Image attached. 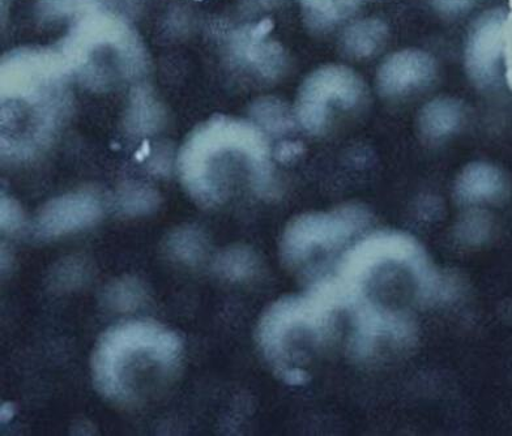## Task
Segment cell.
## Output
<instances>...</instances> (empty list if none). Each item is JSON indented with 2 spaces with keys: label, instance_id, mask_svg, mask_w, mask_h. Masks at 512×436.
I'll list each match as a JSON object with an SVG mask.
<instances>
[{
  "label": "cell",
  "instance_id": "cell-22",
  "mask_svg": "<svg viewBox=\"0 0 512 436\" xmlns=\"http://www.w3.org/2000/svg\"><path fill=\"white\" fill-rule=\"evenodd\" d=\"M143 292L138 282L122 280L110 286L108 299L114 309L121 311L134 310L142 301Z\"/></svg>",
  "mask_w": 512,
  "mask_h": 436
},
{
  "label": "cell",
  "instance_id": "cell-13",
  "mask_svg": "<svg viewBox=\"0 0 512 436\" xmlns=\"http://www.w3.org/2000/svg\"><path fill=\"white\" fill-rule=\"evenodd\" d=\"M164 109L148 87H136L131 92L126 115V127L132 135H152L164 125Z\"/></svg>",
  "mask_w": 512,
  "mask_h": 436
},
{
  "label": "cell",
  "instance_id": "cell-20",
  "mask_svg": "<svg viewBox=\"0 0 512 436\" xmlns=\"http://www.w3.org/2000/svg\"><path fill=\"white\" fill-rule=\"evenodd\" d=\"M98 7H101L98 0H38L37 12L41 20L54 21L78 17Z\"/></svg>",
  "mask_w": 512,
  "mask_h": 436
},
{
  "label": "cell",
  "instance_id": "cell-25",
  "mask_svg": "<svg viewBox=\"0 0 512 436\" xmlns=\"http://www.w3.org/2000/svg\"><path fill=\"white\" fill-rule=\"evenodd\" d=\"M304 152V147L300 143H293V141H284L277 147L276 157L277 160L287 162L293 160Z\"/></svg>",
  "mask_w": 512,
  "mask_h": 436
},
{
  "label": "cell",
  "instance_id": "cell-10",
  "mask_svg": "<svg viewBox=\"0 0 512 436\" xmlns=\"http://www.w3.org/2000/svg\"><path fill=\"white\" fill-rule=\"evenodd\" d=\"M272 28L270 20H263L237 29L230 38L232 53L237 61L267 79H276L287 62L281 46L268 40Z\"/></svg>",
  "mask_w": 512,
  "mask_h": 436
},
{
  "label": "cell",
  "instance_id": "cell-6",
  "mask_svg": "<svg viewBox=\"0 0 512 436\" xmlns=\"http://www.w3.org/2000/svg\"><path fill=\"white\" fill-rule=\"evenodd\" d=\"M364 83L343 66H324L307 76L298 91L296 117L306 131L318 134L334 109H352L364 97Z\"/></svg>",
  "mask_w": 512,
  "mask_h": 436
},
{
  "label": "cell",
  "instance_id": "cell-29",
  "mask_svg": "<svg viewBox=\"0 0 512 436\" xmlns=\"http://www.w3.org/2000/svg\"><path fill=\"white\" fill-rule=\"evenodd\" d=\"M344 2H347L349 4H352L353 7H358V4L362 2V0H344Z\"/></svg>",
  "mask_w": 512,
  "mask_h": 436
},
{
  "label": "cell",
  "instance_id": "cell-18",
  "mask_svg": "<svg viewBox=\"0 0 512 436\" xmlns=\"http://www.w3.org/2000/svg\"><path fill=\"white\" fill-rule=\"evenodd\" d=\"M118 207L128 216L147 215L155 211L160 196L151 187L130 183L118 192Z\"/></svg>",
  "mask_w": 512,
  "mask_h": 436
},
{
  "label": "cell",
  "instance_id": "cell-2",
  "mask_svg": "<svg viewBox=\"0 0 512 436\" xmlns=\"http://www.w3.org/2000/svg\"><path fill=\"white\" fill-rule=\"evenodd\" d=\"M237 151L270 164L267 141L253 123L215 115L195 128L183 144L178 160L183 185L192 198L204 205L217 204L225 198L220 168L225 157Z\"/></svg>",
  "mask_w": 512,
  "mask_h": 436
},
{
  "label": "cell",
  "instance_id": "cell-7",
  "mask_svg": "<svg viewBox=\"0 0 512 436\" xmlns=\"http://www.w3.org/2000/svg\"><path fill=\"white\" fill-rule=\"evenodd\" d=\"M511 16L505 10H492L473 25L465 47V66L472 80L481 87L496 84L506 68L511 72Z\"/></svg>",
  "mask_w": 512,
  "mask_h": 436
},
{
  "label": "cell",
  "instance_id": "cell-16",
  "mask_svg": "<svg viewBox=\"0 0 512 436\" xmlns=\"http://www.w3.org/2000/svg\"><path fill=\"white\" fill-rule=\"evenodd\" d=\"M251 115L256 125L271 134H285L294 126L293 115L283 101L275 97H264L251 106Z\"/></svg>",
  "mask_w": 512,
  "mask_h": 436
},
{
  "label": "cell",
  "instance_id": "cell-4",
  "mask_svg": "<svg viewBox=\"0 0 512 436\" xmlns=\"http://www.w3.org/2000/svg\"><path fill=\"white\" fill-rule=\"evenodd\" d=\"M70 67L58 47H23L4 55L2 100L36 105L63 94Z\"/></svg>",
  "mask_w": 512,
  "mask_h": 436
},
{
  "label": "cell",
  "instance_id": "cell-1",
  "mask_svg": "<svg viewBox=\"0 0 512 436\" xmlns=\"http://www.w3.org/2000/svg\"><path fill=\"white\" fill-rule=\"evenodd\" d=\"M70 67L88 87H112L118 79H135L147 67L142 40L122 17L101 7L76 17L57 46Z\"/></svg>",
  "mask_w": 512,
  "mask_h": 436
},
{
  "label": "cell",
  "instance_id": "cell-21",
  "mask_svg": "<svg viewBox=\"0 0 512 436\" xmlns=\"http://www.w3.org/2000/svg\"><path fill=\"white\" fill-rule=\"evenodd\" d=\"M492 230V221L485 212L472 211L460 221L458 235L468 245L485 242Z\"/></svg>",
  "mask_w": 512,
  "mask_h": 436
},
{
  "label": "cell",
  "instance_id": "cell-14",
  "mask_svg": "<svg viewBox=\"0 0 512 436\" xmlns=\"http://www.w3.org/2000/svg\"><path fill=\"white\" fill-rule=\"evenodd\" d=\"M463 105L451 97H441L422 109L420 127L426 138L438 140L458 130L463 121Z\"/></svg>",
  "mask_w": 512,
  "mask_h": 436
},
{
  "label": "cell",
  "instance_id": "cell-9",
  "mask_svg": "<svg viewBox=\"0 0 512 436\" xmlns=\"http://www.w3.org/2000/svg\"><path fill=\"white\" fill-rule=\"evenodd\" d=\"M101 204L87 191L71 192L50 200L38 213L34 233L50 239L88 228L100 218Z\"/></svg>",
  "mask_w": 512,
  "mask_h": 436
},
{
  "label": "cell",
  "instance_id": "cell-3",
  "mask_svg": "<svg viewBox=\"0 0 512 436\" xmlns=\"http://www.w3.org/2000/svg\"><path fill=\"white\" fill-rule=\"evenodd\" d=\"M145 352H156L170 363L181 352V341L159 324L131 322L104 333L93 357V379L106 397H125L122 375L131 359Z\"/></svg>",
  "mask_w": 512,
  "mask_h": 436
},
{
  "label": "cell",
  "instance_id": "cell-27",
  "mask_svg": "<svg viewBox=\"0 0 512 436\" xmlns=\"http://www.w3.org/2000/svg\"><path fill=\"white\" fill-rule=\"evenodd\" d=\"M15 408L14 405L7 403L2 406V413H0V417H2V422L11 421L14 418Z\"/></svg>",
  "mask_w": 512,
  "mask_h": 436
},
{
  "label": "cell",
  "instance_id": "cell-19",
  "mask_svg": "<svg viewBox=\"0 0 512 436\" xmlns=\"http://www.w3.org/2000/svg\"><path fill=\"white\" fill-rule=\"evenodd\" d=\"M168 249L174 258L185 263H196L202 259L206 250V241L200 230L182 228L170 235Z\"/></svg>",
  "mask_w": 512,
  "mask_h": 436
},
{
  "label": "cell",
  "instance_id": "cell-28",
  "mask_svg": "<svg viewBox=\"0 0 512 436\" xmlns=\"http://www.w3.org/2000/svg\"><path fill=\"white\" fill-rule=\"evenodd\" d=\"M247 6L254 8H270L275 0H245Z\"/></svg>",
  "mask_w": 512,
  "mask_h": 436
},
{
  "label": "cell",
  "instance_id": "cell-24",
  "mask_svg": "<svg viewBox=\"0 0 512 436\" xmlns=\"http://www.w3.org/2000/svg\"><path fill=\"white\" fill-rule=\"evenodd\" d=\"M479 0H434L435 6L439 11L448 15L463 14L472 10Z\"/></svg>",
  "mask_w": 512,
  "mask_h": 436
},
{
  "label": "cell",
  "instance_id": "cell-11",
  "mask_svg": "<svg viewBox=\"0 0 512 436\" xmlns=\"http://www.w3.org/2000/svg\"><path fill=\"white\" fill-rule=\"evenodd\" d=\"M435 78V62L421 50H403L388 57L378 71L383 96L396 97L424 88Z\"/></svg>",
  "mask_w": 512,
  "mask_h": 436
},
{
  "label": "cell",
  "instance_id": "cell-23",
  "mask_svg": "<svg viewBox=\"0 0 512 436\" xmlns=\"http://www.w3.org/2000/svg\"><path fill=\"white\" fill-rule=\"evenodd\" d=\"M24 222L23 209L14 199L3 196L0 203V224L4 232H15L20 229Z\"/></svg>",
  "mask_w": 512,
  "mask_h": 436
},
{
  "label": "cell",
  "instance_id": "cell-15",
  "mask_svg": "<svg viewBox=\"0 0 512 436\" xmlns=\"http://www.w3.org/2000/svg\"><path fill=\"white\" fill-rule=\"evenodd\" d=\"M387 27L378 19L357 21L345 31L343 49L352 58H368L381 49L387 38Z\"/></svg>",
  "mask_w": 512,
  "mask_h": 436
},
{
  "label": "cell",
  "instance_id": "cell-12",
  "mask_svg": "<svg viewBox=\"0 0 512 436\" xmlns=\"http://www.w3.org/2000/svg\"><path fill=\"white\" fill-rule=\"evenodd\" d=\"M506 181L496 166L475 162L468 165L455 183V196L460 203L492 202L505 194Z\"/></svg>",
  "mask_w": 512,
  "mask_h": 436
},
{
  "label": "cell",
  "instance_id": "cell-8",
  "mask_svg": "<svg viewBox=\"0 0 512 436\" xmlns=\"http://www.w3.org/2000/svg\"><path fill=\"white\" fill-rule=\"evenodd\" d=\"M422 263L428 260L420 243L411 235L399 232H379L362 239L341 260L339 281L357 296L358 286L370 269L381 263Z\"/></svg>",
  "mask_w": 512,
  "mask_h": 436
},
{
  "label": "cell",
  "instance_id": "cell-26",
  "mask_svg": "<svg viewBox=\"0 0 512 436\" xmlns=\"http://www.w3.org/2000/svg\"><path fill=\"white\" fill-rule=\"evenodd\" d=\"M281 375L290 386H302L309 379L305 371L298 369V367H290V369L284 370Z\"/></svg>",
  "mask_w": 512,
  "mask_h": 436
},
{
  "label": "cell",
  "instance_id": "cell-17",
  "mask_svg": "<svg viewBox=\"0 0 512 436\" xmlns=\"http://www.w3.org/2000/svg\"><path fill=\"white\" fill-rule=\"evenodd\" d=\"M217 272L225 279L241 281L249 279L256 271V256L246 247L237 246L226 250L216 262Z\"/></svg>",
  "mask_w": 512,
  "mask_h": 436
},
{
  "label": "cell",
  "instance_id": "cell-5",
  "mask_svg": "<svg viewBox=\"0 0 512 436\" xmlns=\"http://www.w3.org/2000/svg\"><path fill=\"white\" fill-rule=\"evenodd\" d=\"M371 215L360 204H349L331 212L307 213L288 225L281 242L284 262L294 265L317 250L336 249L368 228Z\"/></svg>",
  "mask_w": 512,
  "mask_h": 436
}]
</instances>
